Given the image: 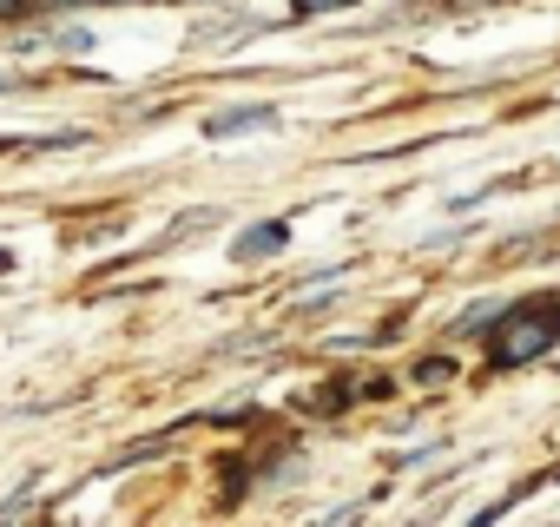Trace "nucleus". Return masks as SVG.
<instances>
[{"label": "nucleus", "instance_id": "obj_1", "mask_svg": "<svg viewBox=\"0 0 560 527\" xmlns=\"http://www.w3.org/2000/svg\"><path fill=\"white\" fill-rule=\"evenodd\" d=\"M514 324L501 330V343H494V370H514V363H534V356H547L553 343H560V304H521V311H508Z\"/></svg>", "mask_w": 560, "mask_h": 527}, {"label": "nucleus", "instance_id": "obj_2", "mask_svg": "<svg viewBox=\"0 0 560 527\" xmlns=\"http://www.w3.org/2000/svg\"><path fill=\"white\" fill-rule=\"evenodd\" d=\"M244 132H277V106H231L205 119V139H244Z\"/></svg>", "mask_w": 560, "mask_h": 527}, {"label": "nucleus", "instance_id": "obj_3", "mask_svg": "<svg viewBox=\"0 0 560 527\" xmlns=\"http://www.w3.org/2000/svg\"><path fill=\"white\" fill-rule=\"evenodd\" d=\"M284 237H291V224H257V231H244V237H237V257H264V250H284Z\"/></svg>", "mask_w": 560, "mask_h": 527}, {"label": "nucleus", "instance_id": "obj_4", "mask_svg": "<svg viewBox=\"0 0 560 527\" xmlns=\"http://www.w3.org/2000/svg\"><path fill=\"white\" fill-rule=\"evenodd\" d=\"M501 311H508V304H494V297H488V304H468V311H462V324H455V330H488V324H494V317H501Z\"/></svg>", "mask_w": 560, "mask_h": 527}, {"label": "nucleus", "instance_id": "obj_5", "mask_svg": "<svg viewBox=\"0 0 560 527\" xmlns=\"http://www.w3.org/2000/svg\"><path fill=\"white\" fill-rule=\"evenodd\" d=\"M416 376H422V383H442V376H455V363H448V356H429Z\"/></svg>", "mask_w": 560, "mask_h": 527}, {"label": "nucleus", "instance_id": "obj_6", "mask_svg": "<svg viewBox=\"0 0 560 527\" xmlns=\"http://www.w3.org/2000/svg\"><path fill=\"white\" fill-rule=\"evenodd\" d=\"M317 8H337V0H298V14H317Z\"/></svg>", "mask_w": 560, "mask_h": 527}, {"label": "nucleus", "instance_id": "obj_7", "mask_svg": "<svg viewBox=\"0 0 560 527\" xmlns=\"http://www.w3.org/2000/svg\"><path fill=\"white\" fill-rule=\"evenodd\" d=\"M0 14H21V0H0Z\"/></svg>", "mask_w": 560, "mask_h": 527}]
</instances>
